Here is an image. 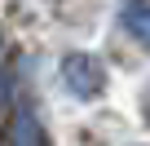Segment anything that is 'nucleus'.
<instances>
[{
    "instance_id": "nucleus-1",
    "label": "nucleus",
    "mask_w": 150,
    "mask_h": 146,
    "mask_svg": "<svg viewBox=\"0 0 150 146\" xmlns=\"http://www.w3.org/2000/svg\"><path fill=\"white\" fill-rule=\"evenodd\" d=\"M62 84L75 93V98H97L102 84H106V66L93 58V53H66L62 58Z\"/></svg>"
},
{
    "instance_id": "nucleus-2",
    "label": "nucleus",
    "mask_w": 150,
    "mask_h": 146,
    "mask_svg": "<svg viewBox=\"0 0 150 146\" xmlns=\"http://www.w3.org/2000/svg\"><path fill=\"white\" fill-rule=\"evenodd\" d=\"M119 22H124V31L137 44L150 49V0H128V5L119 9Z\"/></svg>"
},
{
    "instance_id": "nucleus-3",
    "label": "nucleus",
    "mask_w": 150,
    "mask_h": 146,
    "mask_svg": "<svg viewBox=\"0 0 150 146\" xmlns=\"http://www.w3.org/2000/svg\"><path fill=\"white\" fill-rule=\"evenodd\" d=\"M9 146H49L44 142V128L31 111H18L13 115V128H9Z\"/></svg>"
},
{
    "instance_id": "nucleus-4",
    "label": "nucleus",
    "mask_w": 150,
    "mask_h": 146,
    "mask_svg": "<svg viewBox=\"0 0 150 146\" xmlns=\"http://www.w3.org/2000/svg\"><path fill=\"white\" fill-rule=\"evenodd\" d=\"M0 102H5V80H0Z\"/></svg>"
}]
</instances>
